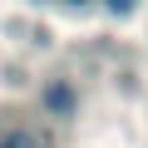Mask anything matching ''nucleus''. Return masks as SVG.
I'll return each mask as SVG.
<instances>
[{"instance_id":"f03ea898","label":"nucleus","mask_w":148,"mask_h":148,"mask_svg":"<svg viewBox=\"0 0 148 148\" xmlns=\"http://www.w3.org/2000/svg\"><path fill=\"white\" fill-rule=\"evenodd\" d=\"M45 104H49L54 114H69V109H74V94H69V84H49V89H45Z\"/></svg>"},{"instance_id":"f257e3e1","label":"nucleus","mask_w":148,"mask_h":148,"mask_svg":"<svg viewBox=\"0 0 148 148\" xmlns=\"http://www.w3.org/2000/svg\"><path fill=\"white\" fill-rule=\"evenodd\" d=\"M0 148H49V143L35 128H5V133H0Z\"/></svg>"}]
</instances>
